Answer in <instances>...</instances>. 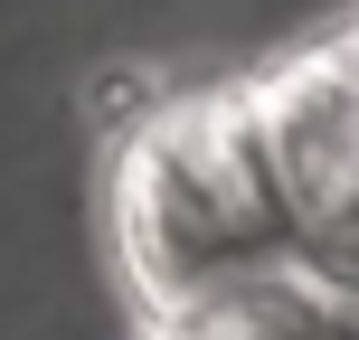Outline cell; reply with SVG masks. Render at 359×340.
Listing matches in <instances>:
<instances>
[{
	"label": "cell",
	"instance_id": "6da1fadb",
	"mask_svg": "<svg viewBox=\"0 0 359 340\" xmlns=\"http://www.w3.org/2000/svg\"><path fill=\"white\" fill-rule=\"evenodd\" d=\"M114 246L151 322H180L265 274H293V217L274 189L265 132H255V86L170 95L123 132Z\"/></svg>",
	"mask_w": 359,
	"mask_h": 340
},
{
	"label": "cell",
	"instance_id": "7a4b0ae2",
	"mask_svg": "<svg viewBox=\"0 0 359 340\" xmlns=\"http://www.w3.org/2000/svg\"><path fill=\"white\" fill-rule=\"evenodd\" d=\"M246 86H255V132H265L274 189L293 217V255H303V236L359 208V38L303 48Z\"/></svg>",
	"mask_w": 359,
	"mask_h": 340
},
{
	"label": "cell",
	"instance_id": "3957f363",
	"mask_svg": "<svg viewBox=\"0 0 359 340\" xmlns=\"http://www.w3.org/2000/svg\"><path fill=\"white\" fill-rule=\"evenodd\" d=\"M151 340H359V303L322 293L293 265V274H265V284L227 293V303H208V312L151 322Z\"/></svg>",
	"mask_w": 359,
	"mask_h": 340
},
{
	"label": "cell",
	"instance_id": "277c9868",
	"mask_svg": "<svg viewBox=\"0 0 359 340\" xmlns=\"http://www.w3.org/2000/svg\"><path fill=\"white\" fill-rule=\"evenodd\" d=\"M350 38H359V29H350Z\"/></svg>",
	"mask_w": 359,
	"mask_h": 340
}]
</instances>
